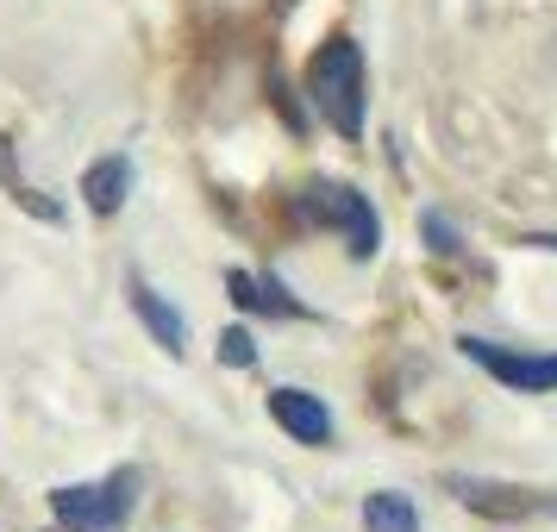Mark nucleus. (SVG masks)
Returning <instances> with one entry per match:
<instances>
[{
    "mask_svg": "<svg viewBox=\"0 0 557 532\" xmlns=\"http://www.w3.org/2000/svg\"><path fill=\"white\" fill-rule=\"evenodd\" d=\"M307 101L338 138H363V51L351 38H326L307 63Z\"/></svg>",
    "mask_w": 557,
    "mask_h": 532,
    "instance_id": "f257e3e1",
    "label": "nucleus"
},
{
    "mask_svg": "<svg viewBox=\"0 0 557 532\" xmlns=\"http://www.w3.org/2000/svg\"><path fill=\"white\" fill-rule=\"evenodd\" d=\"M307 220L338 232L357 263L376 257V245H382V220H376V207H370V195H357L345 182H313V188H307Z\"/></svg>",
    "mask_w": 557,
    "mask_h": 532,
    "instance_id": "f03ea898",
    "label": "nucleus"
},
{
    "mask_svg": "<svg viewBox=\"0 0 557 532\" xmlns=\"http://www.w3.org/2000/svg\"><path fill=\"white\" fill-rule=\"evenodd\" d=\"M138 488V470H120V477H107V482H76V488H57L51 507H57V520L70 532H120V520L132 514V495Z\"/></svg>",
    "mask_w": 557,
    "mask_h": 532,
    "instance_id": "7ed1b4c3",
    "label": "nucleus"
},
{
    "mask_svg": "<svg viewBox=\"0 0 557 532\" xmlns=\"http://www.w3.org/2000/svg\"><path fill=\"white\" fill-rule=\"evenodd\" d=\"M457 351L470 363H482L513 395H552L557 388V351H513V345H495V338H476V332H463Z\"/></svg>",
    "mask_w": 557,
    "mask_h": 532,
    "instance_id": "20e7f679",
    "label": "nucleus"
},
{
    "mask_svg": "<svg viewBox=\"0 0 557 532\" xmlns=\"http://www.w3.org/2000/svg\"><path fill=\"white\" fill-rule=\"evenodd\" d=\"M270 420H276L288 438H301V445H332V413L320 395H307V388H270Z\"/></svg>",
    "mask_w": 557,
    "mask_h": 532,
    "instance_id": "39448f33",
    "label": "nucleus"
},
{
    "mask_svg": "<svg viewBox=\"0 0 557 532\" xmlns=\"http://www.w3.org/2000/svg\"><path fill=\"white\" fill-rule=\"evenodd\" d=\"M126 295H132V313L145 320V332H151V338L163 345V351H170V357L188 351V320H182L176 307H170L163 295H157L151 282H145V276H132V282H126Z\"/></svg>",
    "mask_w": 557,
    "mask_h": 532,
    "instance_id": "423d86ee",
    "label": "nucleus"
},
{
    "mask_svg": "<svg viewBox=\"0 0 557 532\" xmlns=\"http://www.w3.org/2000/svg\"><path fill=\"white\" fill-rule=\"evenodd\" d=\"M226 288H232V301L238 307H251V313H276V320H301L307 307L282 288L276 276H251V270H232L226 276Z\"/></svg>",
    "mask_w": 557,
    "mask_h": 532,
    "instance_id": "0eeeda50",
    "label": "nucleus"
},
{
    "mask_svg": "<svg viewBox=\"0 0 557 532\" xmlns=\"http://www.w3.org/2000/svg\"><path fill=\"white\" fill-rule=\"evenodd\" d=\"M82 195H88V207H95L101 220H107V213H120L126 195H132V163H126V157H101V163L82 176Z\"/></svg>",
    "mask_w": 557,
    "mask_h": 532,
    "instance_id": "6e6552de",
    "label": "nucleus"
},
{
    "mask_svg": "<svg viewBox=\"0 0 557 532\" xmlns=\"http://www.w3.org/2000/svg\"><path fill=\"white\" fill-rule=\"evenodd\" d=\"M363 527L370 532H420V507L395 495V488H376L370 502H363Z\"/></svg>",
    "mask_w": 557,
    "mask_h": 532,
    "instance_id": "1a4fd4ad",
    "label": "nucleus"
},
{
    "mask_svg": "<svg viewBox=\"0 0 557 532\" xmlns=\"http://www.w3.org/2000/svg\"><path fill=\"white\" fill-rule=\"evenodd\" d=\"M220 363H226V370H251V363H257V338L245 326L220 332Z\"/></svg>",
    "mask_w": 557,
    "mask_h": 532,
    "instance_id": "9d476101",
    "label": "nucleus"
},
{
    "mask_svg": "<svg viewBox=\"0 0 557 532\" xmlns=\"http://www.w3.org/2000/svg\"><path fill=\"white\" fill-rule=\"evenodd\" d=\"M420 232H426V245H432L438 257H457V251H463V238H457V226L445 220V213H438V207H432V213H420Z\"/></svg>",
    "mask_w": 557,
    "mask_h": 532,
    "instance_id": "9b49d317",
    "label": "nucleus"
},
{
    "mask_svg": "<svg viewBox=\"0 0 557 532\" xmlns=\"http://www.w3.org/2000/svg\"><path fill=\"white\" fill-rule=\"evenodd\" d=\"M0 182L13 188V195H26V182H20V163H13V145L0 138Z\"/></svg>",
    "mask_w": 557,
    "mask_h": 532,
    "instance_id": "f8f14e48",
    "label": "nucleus"
},
{
    "mask_svg": "<svg viewBox=\"0 0 557 532\" xmlns=\"http://www.w3.org/2000/svg\"><path fill=\"white\" fill-rule=\"evenodd\" d=\"M527 251H557V232H520Z\"/></svg>",
    "mask_w": 557,
    "mask_h": 532,
    "instance_id": "ddd939ff",
    "label": "nucleus"
}]
</instances>
